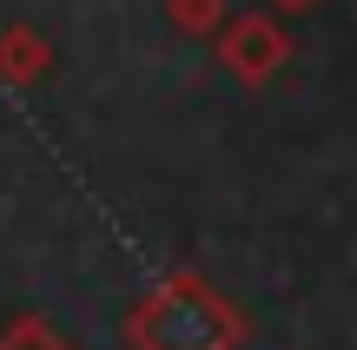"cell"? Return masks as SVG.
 I'll return each mask as SVG.
<instances>
[{"label":"cell","instance_id":"cell-3","mask_svg":"<svg viewBox=\"0 0 357 350\" xmlns=\"http://www.w3.org/2000/svg\"><path fill=\"white\" fill-rule=\"evenodd\" d=\"M47 66H53V47L40 26H0V79L7 86H33Z\"/></svg>","mask_w":357,"mask_h":350},{"label":"cell","instance_id":"cell-6","mask_svg":"<svg viewBox=\"0 0 357 350\" xmlns=\"http://www.w3.org/2000/svg\"><path fill=\"white\" fill-rule=\"evenodd\" d=\"M265 7H271V13H311L318 0H265Z\"/></svg>","mask_w":357,"mask_h":350},{"label":"cell","instance_id":"cell-5","mask_svg":"<svg viewBox=\"0 0 357 350\" xmlns=\"http://www.w3.org/2000/svg\"><path fill=\"white\" fill-rule=\"evenodd\" d=\"M166 20L178 26V33H218V26H225L231 20V7H225V0H166Z\"/></svg>","mask_w":357,"mask_h":350},{"label":"cell","instance_id":"cell-1","mask_svg":"<svg viewBox=\"0 0 357 350\" xmlns=\"http://www.w3.org/2000/svg\"><path fill=\"white\" fill-rule=\"evenodd\" d=\"M126 344L132 350H238L245 344V311L225 304L199 271H172L126 311Z\"/></svg>","mask_w":357,"mask_h":350},{"label":"cell","instance_id":"cell-2","mask_svg":"<svg viewBox=\"0 0 357 350\" xmlns=\"http://www.w3.org/2000/svg\"><path fill=\"white\" fill-rule=\"evenodd\" d=\"M218 60L231 66L238 86H265V79L284 73L291 60V33L278 26V13H231L218 26Z\"/></svg>","mask_w":357,"mask_h":350},{"label":"cell","instance_id":"cell-4","mask_svg":"<svg viewBox=\"0 0 357 350\" xmlns=\"http://www.w3.org/2000/svg\"><path fill=\"white\" fill-rule=\"evenodd\" d=\"M0 350H73V344H66L60 324H47V317L26 311V317H13V324L0 331Z\"/></svg>","mask_w":357,"mask_h":350}]
</instances>
